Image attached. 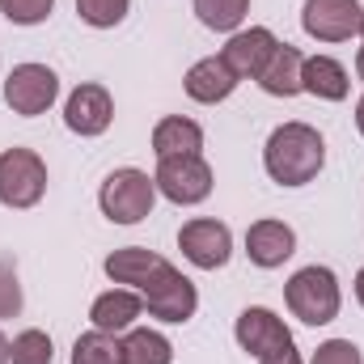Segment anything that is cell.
I'll use <instances>...</instances> for the list:
<instances>
[{"label":"cell","mask_w":364,"mask_h":364,"mask_svg":"<svg viewBox=\"0 0 364 364\" xmlns=\"http://www.w3.org/2000/svg\"><path fill=\"white\" fill-rule=\"evenodd\" d=\"M284 301L292 309V318H301L305 326H326L339 318L343 309V292H339V279L331 267H301L284 284Z\"/></svg>","instance_id":"7a4b0ae2"},{"label":"cell","mask_w":364,"mask_h":364,"mask_svg":"<svg viewBox=\"0 0 364 364\" xmlns=\"http://www.w3.org/2000/svg\"><path fill=\"white\" fill-rule=\"evenodd\" d=\"M360 38H364V26H360Z\"/></svg>","instance_id":"d6a6232c"},{"label":"cell","mask_w":364,"mask_h":364,"mask_svg":"<svg viewBox=\"0 0 364 364\" xmlns=\"http://www.w3.org/2000/svg\"><path fill=\"white\" fill-rule=\"evenodd\" d=\"M140 314H144V296H140L136 288H110V292H102V296L90 305L93 331H106V335L132 331Z\"/></svg>","instance_id":"5bb4252c"},{"label":"cell","mask_w":364,"mask_h":364,"mask_svg":"<svg viewBox=\"0 0 364 364\" xmlns=\"http://www.w3.org/2000/svg\"><path fill=\"white\" fill-rule=\"evenodd\" d=\"M166 259L157 255V250H144V246H123V250H114L102 267L106 275L114 279V284H123V288H144L149 284V275L157 272Z\"/></svg>","instance_id":"d6986e66"},{"label":"cell","mask_w":364,"mask_h":364,"mask_svg":"<svg viewBox=\"0 0 364 364\" xmlns=\"http://www.w3.org/2000/svg\"><path fill=\"white\" fill-rule=\"evenodd\" d=\"M140 296H144V309H149L157 322H170V326L191 322L195 309H199V292H195V284H191L174 263H161L157 272L149 275V284L140 288Z\"/></svg>","instance_id":"277c9868"},{"label":"cell","mask_w":364,"mask_h":364,"mask_svg":"<svg viewBox=\"0 0 364 364\" xmlns=\"http://www.w3.org/2000/svg\"><path fill=\"white\" fill-rule=\"evenodd\" d=\"M21 314V284L9 263H0V318H17Z\"/></svg>","instance_id":"4316f807"},{"label":"cell","mask_w":364,"mask_h":364,"mask_svg":"<svg viewBox=\"0 0 364 364\" xmlns=\"http://www.w3.org/2000/svg\"><path fill=\"white\" fill-rule=\"evenodd\" d=\"M364 26L360 0H305L301 9V30L318 43H348Z\"/></svg>","instance_id":"ba28073f"},{"label":"cell","mask_w":364,"mask_h":364,"mask_svg":"<svg viewBox=\"0 0 364 364\" xmlns=\"http://www.w3.org/2000/svg\"><path fill=\"white\" fill-rule=\"evenodd\" d=\"M356 127H360V136H364V97L356 102Z\"/></svg>","instance_id":"4dcf8cb0"},{"label":"cell","mask_w":364,"mask_h":364,"mask_svg":"<svg viewBox=\"0 0 364 364\" xmlns=\"http://www.w3.org/2000/svg\"><path fill=\"white\" fill-rule=\"evenodd\" d=\"M157 191L178 203V208H191V203H203L212 195V166L199 157V153H186V157H161L157 161Z\"/></svg>","instance_id":"8992f818"},{"label":"cell","mask_w":364,"mask_h":364,"mask_svg":"<svg viewBox=\"0 0 364 364\" xmlns=\"http://www.w3.org/2000/svg\"><path fill=\"white\" fill-rule=\"evenodd\" d=\"M233 335H237L242 352H250L255 360H259V356H267L272 348H279V343H288V339H292V331L284 326V318L272 314V309H263V305L242 309V318H237Z\"/></svg>","instance_id":"4fadbf2b"},{"label":"cell","mask_w":364,"mask_h":364,"mask_svg":"<svg viewBox=\"0 0 364 364\" xmlns=\"http://www.w3.org/2000/svg\"><path fill=\"white\" fill-rule=\"evenodd\" d=\"M301 85L305 93L322 97V102H343L352 93V77L339 60L331 55H305V68H301Z\"/></svg>","instance_id":"2e32d148"},{"label":"cell","mask_w":364,"mask_h":364,"mask_svg":"<svg viewBox=\"0 0 364 364\" xmlns=\"http://www.w3.org/2000/svg\"><path fill=\"white\" fill-rule=\"evenodd\" d=\"M51 9H55V0H0V13L13 26H38L51 17Z\"/></svg>","instance_id":"d4e9b609"},{"label":"cell","mask_w":364,"mask_h":364,"mask_svg":"<svg viewBox=\"0 0 364 364\" xmlns=\"http://www.w3.org/2000/svg\"><path fill=\"white\" fill-rule=\"evenodd\" d=\"M43 195H47V161L34 149H4L0 153V203L34 208Z\"/></svg>","instance_id":"5b68a950"},{"label":"cell","mask_w":364,"mask_h":364,"mask_svg":"<svg viewBox=\"0 0 364 364\" xmlns=\"http://www.w3.org/2000/svg\"><path fill=\"white\" fill-rule=\"evenodd\" d=\"M0 364H9V339H4V331H0Z\"/></svg>","instance_id":"f546056e"},{"label":"cell","mask_w":364,"mask_h":364,"mask_svg":"<svg viewBox=\"0 0 364 364\" xmlns=\"http://www.w3.org/2000/svg\"><path fill=\"white\" fill-rule=\"evenodd\" d=\"M157 203V182L136 166H123L114 174H106L97 191V208L110 225H140Z\"/></svg>","instance_id":"3957f363"},{"label":"cell","mask_w":364,"mask_h":364,"mask_svg":"<svg viewBox=\"0 0 364 364\" xmlns=\"http://www.w3.org/2000/svg\"><path fill=\"white\" fill-rule=\"evenodd\" d=\"M64 123L77 136H102L114 123V102H110L106 85H97V81L77 85L68 93V102H64Z\"/></svg>","instance_id":"8fae6325"},{"label":"cell","mask_w":364,"mask_h":364,"mask_svg":"<svg viewBox=\"0 0 364 364\" xmlns=\"http://www.w3.org/2000/svg\"><path fill=\"white\" fill-rule=\"evenodd\" d=\"M263 166L279 186H305L322 174L326 166V140L309 123H279L267 136Z\"/></svg>","instance_id":"6da1fadb"},{"label":"cell","mask_w":364,"mask_h":364,"mask_svg":"<svg viewBox=\"0 0 364 364\" xmlns=\"http://www.w3.org/2000/svg\"><path fill=\"white\" fill-rule=\"evenodd\" d=\"M356 77H360V81H364V47H360V51H356Z\"/></svg>","instance_id":"1f68e13d"},{"label":"cell","mask_w":364,"mask_h":364,"mask_svg":"<svg viewBox=\"0 0 364 364\" xmlns=\"http://www.w3.org/2000/svg\"><path fill=\"white\" fill-rule=\"evenodd\" d=\"M182 85H186V97H191V102L216 106V102H225L229 93L237 90V77L229 73V64H225L220 55H208V60H199V64L186 68Z\"/></svg>","instance_id":"9a60e30c"},{"label":"cell","mask_w":364,"mask_h":364,"mask_svg":"<svg viewBox=\"0 0 364 364\" xmlns=\"http://www.w3.org/2000/svg\"><path fill=\"white\" fill-rule=\"evenodd\" d=\"M356 301H360V305H364V267H360V272H356Z\"/></svg>","instance_id":"f1b7e54d"},{"label":"cell","mask_w":364,"mask_h":364,"mask_svg":"<svg viewBox=\"0 0 364 364\" xmlns=\"http://www.w3.org/2000/svg\"><path fill=\"white\" fill-rule=\"evenodd\" d=\"M275 47H279V38H275L267 26H250V30H233V34H229L220 60L229 64V73H233L237 81H259V73L267 68V60L275 55Z\"/></svg>","instance_id":"30bf717a"},{"label":"cell","mask_w":364,"mask_h":364,"mask_svg":"<svg viewBox=\"0 0 364 364\" xmlns=\"http://www.w3.org/2000/svg\"><path fill=\"white\" fill-rule=\"evenodd\" d=\"M73 364H127L123 339L119 335H106V331H85L73 343Z\"/></svg>","instance_id":"44dd1931"},{"label":"cell","mask_w":364,"mask_h":364,"mask_svg":"<svg viewBox=\"0 0 364 364\" xmlns=\"http://www.w3.org/2000/svg\"><path fill=\"white\" fill-rule=\"evenodd\" d=\"M60 97V77L47 68V64H17L4 81V102L13 114H47Z\"/></svg>","instance_id":"52a82bcc"},{"label":"cell","mask_w":364,"mask_h":364,"mask_svg":"<svg viewBox=\"0 0 364 364\" xmlns=\"http://www.w3.org/2000/svg\"><path fill=\"white\" fill-rule=\"evenodd\" d=\"M199 149H203V127L195 119L166 114L153 127V153H157V161L161 157H186V153H199Z\"/></svg>","instance_id":"ac0fdd59"},{"label":"cell","mask_w":364,"mask_h":364,"mask_svg":"<svg viewBox=\"0 0 364 364\" xmlns=\"http://www.w3.org/2000/svg\"><path fill=\"white\" fill-rule=\"evenodd\" d=\"M259 364H301V352H296V343L288 339V343H279V348H272L267 356H259Z\"/></svg>","instance_id":"83f0119b"},{"label":"cell","mask_w":364,"mask_h":364,"mask_svg":"<svg viewBox=\"0 0 364 364\" xmlns=\"http://www.w3.org/2000/svg\"><path fill=\"white\" fill-rule=\"evenodd\" d=\"M309 364H364V360H360V348L352 339H326V343H318V352L309 356Z\"/></svg>","instance_id":"484cf974"},{"label":"cell","mask_w":364,"mask_h":364,"mask_svg":"<svg viewBox=\"0 0 364 364\" xmlns=\"http://www.w3.org/2000/svg\"><path fill=\"white\" fill-rule=\"evenodd\" d=\"M123 356H127V364H174V343L161 331L132 326L123 339Z\"/></svg>","instance_id":"ffe728a7"},{"label":"cell","mask_w":364,"mask_h":364,"mask_svg":"<svg viewBox=\"0 0 364 364\" xmlns=\"http://www.w3.org/2000/svg\"><path fill=\"white\" fill-rule=\"evenodd\" d=\"M178 250H182V259H186L191 267L216 272V267H225L229 255H233V233H229L225 220L199 216V220H186V225L178 229Z\"/></svg>","instance_id":"9c48e42d"},{"label":"cell","mask_w":364,"mask_h":364,"mask_svg":"<svg viewBox=\"0 0 364 364\" xmlns=\"http://www.w3.org/2000/svg\"><path fill=\"white\" fill-rule=\"evenodd\" d=\"M195 13L208 30L233 34V30H242V21L250 13V0H195Z\"/></svg>","instance_id":"7402d4cb"},{"label":"cell","mask_w":364,"mask_h":364,"mask_svg":"<svg viewBox=\"0 0 364 364\" xmlns=\"http://www.w3.org/2000/svg\"><path fill=\"white\" fill-rule=\"evenodd\" d=\"M51 335L47 331H38V326H30V331H21L13 343H9V364H51Z\"/></svg>","instance_id":"603a6c76"},{"label":"cell","mask_w":364,"mask_h":364,"mask_svg":"<svg viewBox=\"0 0 364 364\" xmlns=\"http://www.w3.org/2000/svg\"><path fill=\"white\" fill-rule=\"evenodd\" d=\"M132 0H77V17L93 30H114L127 17Z\"/></svg>","instance_id":"cb8c5ba5"},{"label":"cell","mask_w":364,"mask_h":364,"mask_svg":"<svg viewBox=\"0 0 364 364\" xmlns=\"http://www.w3.org/2000/svg\"><path fill=\"white\" fill-rule=\"evenodd\" d=\"M246 255H250V263L263 267V272L284 267V263L296 255V233H292V225H284V220H255V225L246 229Z\"/></svg>","instance_id":"7c38bea8"},{"label":"cell","mask_w":364,"mask_h":364,"mask_svg":"<svg viewBox=\"0 0 364 364\" xmlns=\"http://www.w3.org/2000/svg\"><path fill=\"white\" fill-rule=\"evenodd\" d=\"M301 68H305V55L296 47L279 43L275 55L267 60V68L259 73V85H263V93H272V97H296V93H305Z\"/></svg>","instance_id":"e0dca14e"}]
</instances>
